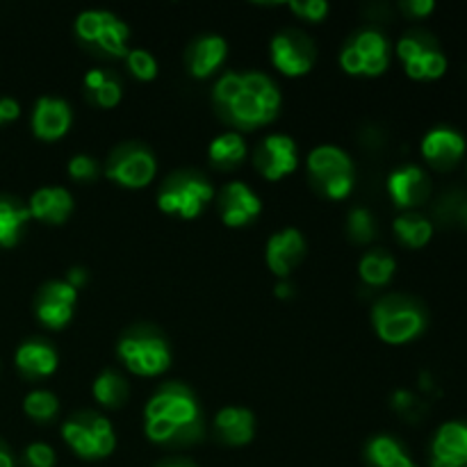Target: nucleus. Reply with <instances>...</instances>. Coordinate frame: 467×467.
Masks as SVG:
<instances>
[{"label": "nucleus", "instance_id": "f257e3e1", "mask_svg": "<svg viewBox=\"0 0 467 467\" xmlns=\"http://www.w3.org/2000/svg\"><path fill=\"white\" fill-rule=\"evenodd\" d=\"M214 100L240 128H258L274 121L281 109L276 82L260 71H228L214 85Z\"/></svg>", "mask_w": 467, "mask_h": 467}, {"label": "nucleus", "instance_id": "f03ea898", "mask_svg": "<svg viewBox=\"0 0 467 467\" xmlns=\"http://www.w3.org/2000/svg\"><path fill=\"white\" fill-rule=\"evenodd\" d=\"M199 404L190 388L167 383L144 409V431L153 442H185L201 436Z\"/></svg>", "mask_w": 467, "mask_h": 467}, {"label": "nucleus", "instance_id": "7ed1b4c3", "mask_svg": "<svg viewBox=\"0 0 467 467\" xmlns=\"http://www.w3.org/2000/svg\"><path fill=\"white\" fill-rule=\"evenodd\" d=\"M121 363L137 377H160L171 365V349L160 333L135 328L126 333L117 347Z\"/></svg>", "mask_w": 467, "mask_h": 467}, {"label": "nucleus", "instance_id": "20e7f679", "mask_svg": "<svg viewBox=\"0 0 467 467\" xmlns=\"http://www.w3.org/2000/svg\"><path fill=\"white\" fill-rule=\"evenodd\" d=\"M62 438L80 459H105L117 447L114 427L96 413L73 415L62 424Z\"/></svg>", "mask_w": 467, "mask_h": 467}, {"label": "nucleus", "instance_id": "39448f33", "mask_svg": "<svg viewBox=\"0 0 467 467\" xmlns=\"http://www.w3.org/2000/svg\"><path fill=\"white\" fill-rule=\"evenodd\" d=\"M372 324L377 336L388 345H404L422 333L424 315L410 301L401 296L381 299L372 310Z\"/></svg>", "mask_w": 467, "mask_h": 467}, {"label": "nucleus", "instance_id": "423d86ee", "mask_svg": "<svg viewBox=\"0 0 467 467\" xmlns=\"http://www.w3.org/2000/svg\"><path fill=\"white\" fill-rule=\"evenodd\" d=\"M76 32L85 44L112 55V57H126L130 27L108 9H85L76 18Z\"/></svg>", "mask_w": 467, "mask_h": 467}, {"label": "nucleus", "instance_id": "0eeeda50", "mask_svg": "<svg viewBox=\"0 0 467 467\" xmlns=\"http://www.w3.org/2000/svg\"><path fill=\"white\" fill-rule=\"evenodd\" d=\"M308 171L333 201L347 199L354 190V162L333 144L317 146L308 153Z\"/></svg>", "mask_w": 467, "mask_h": 467}, {"label": "nucleus", "instance_id": "6e6552de", "mask_svg": "<svg viewBox=\"0 0 467 467\" xmlns=\"http://www.w3.org/2000/svg\"><path fill=\"white\" fill-rule=\"evenodd\" d=\"M340 64L349 76H381L390 64V44L379 30H360L342 48Z\"/></svg>", "mask_w": 467, "mask_h": 467}, {"label": "nucleus", "instance_id": "1a4fd4ad", "mask_svg": "<svg viewBox=\"0 0 467 467\" xmlns=\"http://www.w3.org/2000/svg\"><path fill=\"white\" fill-rule=\"evenodd\" d=\"M214 190L201 176H176L158 194V208L182 219H196L213 201Z\"/></svg>", "mask_w": 467, "mask_h": 467}, {"label": "nucleus", "instance_id": "9d476101", "mask_svg": "<svg viewBox=\"0 0 467 467\" xmlns=\"http://www.w3.org/2000/svg\"><path fill=\"white\" fill-rule=\"evenodd\" d=\"M397 55L406 73L415 80H433L447 68V57L429 35H406L397 44Z\"/></svg>", "mask_w": 467, "mask_h": 467}, {"label": "nucleus", "instance_id": "9b49d317", "mask_svg": "<svg viewBox=\"0 0 467 467\" xmlns=\"http://www.w3.org/2000/svg\"><path fill=\"white\" fill-rule=\"evenodd\" d=\"M155 171L158 164L150 150H146L144 146H123L112 155L105 176L128 190H140L153 181Z\"/></svg>", "mask_w": 467, "mask_h": 467}, {"label": "nucleus", "instance_id": "f8f14e48", "mask_svg": "<svg viewBox=\"0 0 467 467\" xmlns=\"http://www.w3.org/2000/svg\"><path fill=\"white\" fill-rule=\"evenodd\" d=\"M274 67L290 78L306 76L315 64V46L306 35L296 30L278 32L269 46Z\"/></svg>", "mask_w": 467, "mask_h": 467}, {"label": "nucleus", "instance_id": "ddd939ff", "mask_svg": "<svg viewBox=\"0 0 467 467\" xmlns=\"http://www.w3.org/2000/svg\"><path fill=\"white\" fill-rule=\"evenodd\" d=\"M78 290L68 285L67 281H50L41 287L39 296H36L35 313L44 327L59 331L67 327L73 317V308H76Z\"/></svg>", "mask_w": 467, "mask_h": 467}, {"label": "nucleus", "instance_id": "4468645a", "mask_svg": "<svg viewBox=\"0 0 467 467\" xmlns=\"http://www.w3.org/2000/svg\"><path fill=\"white\" fill-rule=\"evenodd\" d=\"M255 164H258L260 173L269 181L285 178L299 164V150H296L295 140L287 135L265 137L258 153H255Z\"/></svg>", "mask_w": 467, "mask_h": 467}, {"label": "nucleus", "instance_id": "2eb2a0df", "mask_svg": "<svg viewBox=\"0 0 467 467\" xmlns=\"http://www.w3.org/2000/svg\"><path fill=\"white\" fill-rule=\"evenodd\" d=\"M260 210H263V203H260L258 194L242 181L228 182L219 196V213L228 228L246 226L258 217Z\"/></svg>", "mask_w": 467, "mask_h": 467}, {"label": "nucleus", "instance_id": "dca6fc26", "mask_svg": "<svg viewBox=\"0 0 467 467\" xmlns=\"http://www.w3.org/2000/svg\"><path fill=\"white\" fill-rule=\"evenodd\" d=\"M71 105L55 96H41L32 109V132L44 141H55L64 137L71 128Z\"/></svg>", "mask_w": 467, "mask_h": 467}, {"label": "nucleus", "instance_id": "f3484780", "mask_svg": "<svg viewBox=\"0 0 467 467\" xmlns=\"http://www.w3.org/2000/svg\"><path fill=\"white\" fill-rule=\"evenodd\" d=\"M304 251L306 240L301 235V231H296V228H283V231L274 233L269 237L267 246H265L267 267L278 278H287V274L295 269V265L304 258Z\"/></svg>", "mask_w": 467, "mask_h": 467}, {"label": "nucleus", "instance_id": "a211bd4d", "mask_svg": "<svg viewBox=\"0 0 467 467\" xmlns=\"http://www.w3.org/2000/svg\"><path fill=\"white\" fill-rule=\"evenodd\" d=\"M431 451V467H467V424H442L433 438Z\"/></svg>", "mask_w": 467, "mask_h": 467}, {"label": "nucleus", "instance_id": "6ab92c4d", "mask_svg": "<svg viewBox=\"0 0 467 467\" xmlns=\"http://www.w3.org/2000/svg\"><path fill=\"white\" fill-rule=\"evenodd\" d=\"M30 217L44 223H64L73 213V196L64 187H39L30 196Z\"/></svg>", "mask_w": 467, "mask_h": 467}, {"label": "nucleus", "instance_id": "aec40b11", "mask_svg": "<svg viewBox=\"0 0 467 467\" xmlns=\"http://www.w3.org/2000/svg\"><path fill=\"white\" fill-rule=\"evenodd\" d=\"M388 190H390L392 201L400 208H410V205H418L427 199L429 181L422 169L410 164V167H401L390 173V178H388Z\"/></svg>", "mask_w": 467, "mask_h": 467}, {"label": "nucleus", "instance_id": "412c9836", "mask_svg": "<svg viewBox=\"0 0 467 467\" xmlns=\"http://www.w3.org/2000/svg\"><path fill=\"white\" fill-rule=\"evenodd\" d=\"M214 427L228 445H249L255 433V418L251 410L240 409V406H226L214 418Z\"/></svg>", "mask_w": 467, "mask_h": 467}, {"label": "nucleus", "instance_id": "4be33fe9", "mask_svg": "<svg viewBox=\"0 0 467 467\" xmlns=\"http://www.w3.org/2000/svg\"><path fill=\"white\" fill-rule=\"evenodd\" d=\"M14 363L16 368L21 369L26 377L30 379H44L50 377V374L57 369V351L53 349L50 345L39 340H30L23 342L21 347L16 349V356H14Z\"/></svg>", "mask_w": 467, "mask_h": 467}, {"label": "nucleus", "instance_id": "5701e85b", "mask_svg": "<svg viewBox=\"0 0 467 467\" xmlns=\"http://www.w3.org/2000/svg\"><path fill=\"white\" fill-rule=\"evenodd\" d=\"M422 153L436 167H451L465 153V140L450 128H436L422 140Z\"/></svg>", "mask_w": 467, "mask_h": 467}, {"label": "nucleus", "instance_id": "b1692460", "mask_svg": "<svg viewBox=\"0 0 467 467\" xmlns=\"http://www.w3.org/2000/svg\"><path fill=\"white\" fill-rule=\"evenodd\" d=\"M228 44L223 36L219 35H205L192 46L190 55H187V67L194 78H208L210 73L217 71L222 62L226 59Z\"/></svg>", "mask_w": 467, "mask_h": 467}, {"label": "nucleus", "instance_id": "393cba45", "mask_svg": "<svg viewBox=\"0 0 467 467\" xmlns=\"http://www.w3.org/2000/svg\"><path fill=\"white\" fill-rule=\"evenodd\" d=\"M85 89L89 94L91 103L99 105V108H117L121 103V82L114 73L103 71V68H91L85 73Z\"/></svg>", "mask_w": 467, "mask_h": 467}, {"label": "nucleus", "instance_id": "a878e982", "mask_svg": "<svg viewBox=\"0 0 467 467\" xmlns=\"http://www.w3.org/2000/svg\"><path fill=\"white\" fill-rule=\"evenodd\" d=\"M368 461L374 467H418L406 454L404 447L390 436H377L368 442Z\"/></svg>", "mask_w": 467, "mask_h": 467}, {"label": "nucleus", "instance_id": "bb28decb", "mask_svg": "<svg viewBox=\"0 0 467 467\" xmlns=\"http://www.w3.org/2000/svg\"><path fill=\"white\" fill-rule=\"evenodd\" d=\"M30 222V210L14 199H0V246H14Z\"/></svg>", "mask_w": 467, "mask_h": 467}, {"label": "nucleus", "instance_id": "cd10ccee", "mask_svg": "<svg viewBox=\"0 0 467 467\" xmlns=\"http://www.w3.org/2000/svg\"><path fill=\"white\" fill-rule=\"evenodd\" d=\"M208 155L219 167H235L246 158V141L240 132H223L208 146Z\"/></svg>", "mask_w": 467, "mask_h": 467}, {"label": "nucleus", "instance_id": "c85d7f7f", "mask_svg": "<svg viewBox=\"0 0 467 467\" xmlns=\"http://www.w3.org/2000/svg\"><path fill=\"white\" fill-rule=\"evenodd\" d=\"M395 258H392L388 251H369V254L363 255L358 265V274L368 285H386L388 281L392 278L395 274Z\"/></svg>", "mask_w": 467, "mask_h": 467}, {"label": "nucleus", "instance_id": "c756f323", "mask_svg": "<svg viewBox=\"0 0 467 467\" xmlns=\"http://www.w3.org/2000/svg\"><path fill=\"white\" fill-rule=\"evenodd\" d=\"M395 233L406 246H424L433 235V226L429 219H424L422 214H415V213H406L401 217L395 219Z\"/></svg>", "mask_w": 467, "mask_h": 467}, {"label": "nucleus", "instance_id": "7c9ffc66", "mask_svg": "<svg viewBox=\"0 0 467 467\" xmlns=\"http://www.w3.org/2000/svg\"><path fill=\"white\" fill-rule=\"evenodd\" d=\"M94 397L99 404L108 406V409H119V406L126 404L128 400L126 379L119 377L112 369L99 374V379L94 381Z\"/></svg>", "mask_w": 467, "mask_h": 467}, {"label": "nucleus", "instance_id": "2f4dec72", "mask_svg": "<svg viewBox=\"0 0 467 467\" xmlns=\"http://www.w3.org/2000/svg\"><path fill=\"white\" fill-rule=\"evenodd\" d=\"M23 410H26L27 418L36 420V422H48L57 415L59 401L48 390H32L23 400Z\"/></svg>", "mask_w": 467, "mask_h": 467}, {"label": "nucleus", "instance_id": "473e14b6", "mask_svg": "<svg viewBox=\"0 0 467 467\" xmlns=\"http://www.w3.org/2000/svg\"><path fill=\"white\" fill-rule=\"evenodd\" d=\"M126 64L128 68H130L132 76L137 78V80H153L155 76H158V62H155L153 55L149 53V50L144 48H130L126 55Z\"/></svg>", "mask_w": 467, "mask_h": 467}, {"label": "nucleus", "instance_id": "72a5a7b5", "mask_svg": "<svg viewBox=\"0 0 467 467\" xmlns=\"http://www.w3.org/2000/svg\"><path fill=\"white\" fill-rule=\"evenodd\" d=\"M374 217L368 208H354L349 214V235L356 242H369L374 237Z\"/></svg>", "mask_w": 467, "mask_h": 467}, {"label": "nucleus", "instance_id": "f704fd0d", "mask_svg": "<svg viewBox=\"0 0 467 467\" xmlns=\"http://www.w3.org/2000/svg\"><path fill=\"white\" fill-rule=\"evenodd\" d=\"M68 176L73 181H94L99 176V162L91 155H76L68 162Z\"/></svg>", "mask_w": 467, "mask_h": 467}, {"label": "nucleus", "instance_id": "c9c22d12", "mask_svg": "<svg viewBox=\"0 0 467 467\" xmlns=\"http://www.w3.org/2000/svg\"><path fill=\"white\" fill-rule=\"evenodd\" d=\"M290 9L295 14H299L301 18H308V21H322L328 14V3L327 0H292Z\"/></svg>", "mask_w": 467, "mask_h": 467}, {"label": "nucleus", "instance_id": "e433bc0d", "mask_svg": "<svg viewBox=\"0 0 467 467\" xmlns=\"http://www.w3.org/2000/svg\"><path fill=\"white\" fill-rule=\"evenodd\" d=\"M26 461L30 467H55V450L46 442H32L26 450Z\"/></svg>", "mask_w": 467, "mask_h": 467}, {"label": "nucleus", "instance_id": "4c0bfd02", "mask_svg": "<svg viewBox=\"0 0 467 467\" xmlns=\"http://www.w3.org/2000/svg\"><path fill=\"white\" fill-rule=\"evenodd\" d=\"M18 114H21V105H18V100L9 99V96L0 99V126L18 119Z\"/></svg>", "mask_w": 467, "mask_h": 467}, {"label": "nucleus", "instance_id": "58836bf2", "mask_svg": "<svg viewBox=\"0 0 467 467\" xmlns=\"http://www.w3.org/2000/svg\"><path fill=\"white\" fill-rule=\"evenodd\" d=\"M433 7H436L433 0H409V3H404V9L413 16H427L429 12H433Z\"/></svg>", "mask_w": 467, "mask_h": 467}, {"label": "nucleus", "instance_id": "ea45409f", "mask_svg": "<svg viewBox=\"0 0 467 467\" xmlns=\"http://www.w3.org/2000/svg\"><path fill=\"white\" fill-rule=\"evenodd\" d=\"M415 404H418V400H415L410 392L397 390L395 395H392V406H395L397 410H410V409H415Z\"/></svg>", "mask_w": 467, "mask_h": 467}, {"label": "nucleus", "instance_id": "a19ab883", "mask_svg": "<svg viewBox=\"0 0 467 467\" xmlns=\"http://www.w3.org/2000/svg\"><path fill=\"white\" fill-rule=\"evenodd\" d=\"M87 278H89V276H87V272H85V269L76 267V269H71V272H68V276H67V283H68V285H71V287H76V290H78V287H82V285H85V283H87Z\"/></svg>", "mask_w": 467, "mask_h": 467}, {"label": "nucleus", "instance_id": "79ce46f5", "mask_svg": "<svg viewBox=\"0 0 467 467\" xmlns=\"http://www.w3.org/2000/svg\"><path fill=\"white\" fill-rule=\"evenodd\" d=\"M0 467H14L12 454H9V450L3 445V442H0Z\"/></svg>", "mask_w": 467, "mask_h": 467}, {"label": "nucleus", "instance_id": "37998d69", "mask_svg": "<svg viewBox=\"0 0 467 467\" xmlns=\"http://www.w3.org/2000/svg\"><path fill=\"white\" fill-rule=\"evenodd\" d=\"M276 295L281 296V299H287V296H292V285H290V283H285V281L278 283V285H276Z\"/></svg>", "mask_w": 467, "mask_h": 467}, {"label": "nucleus", "instance_id": "c03bdc74", "mask_svg": "<svg viewBox=\"0 0 467 467\" xmlns=\"http://www.w3.org/2000/svg\"><path fill=\"white\" fill-rule=\"evenodd\" d=\"M456 217H459L461 222L467 226V199L463 201V203H459V208H456Z\"/></svg>", "mask_w": 467, "mask_h": 467}, {"label": "nucleus", "instance_id": "a18cd8bd", "mask_svg": "<svg viewBox=\"0 0 467 467\" xmlns=\"http://www.w3.org/2000/svg\"><path fill=\"white\" fill-rule=\"evenodd\" d=\"M162 467H194V465H182V463H171V465H162Z\"/></svg>", "mask_w": 467, "mask_h": 467}]
</instances>
